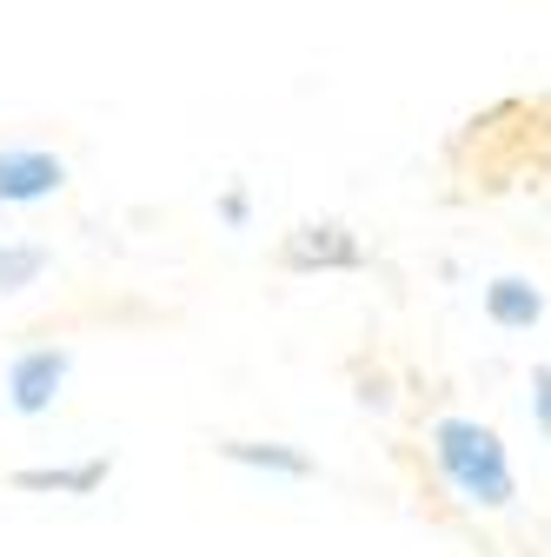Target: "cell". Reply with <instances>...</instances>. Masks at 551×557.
Instances as JSON below:
<instances>
[{
	"label": "cell",
	"instance_id": "cell-6",
	"mask_svg": "<svg viewBox=\"0 0 551 557\" xmlns=\"http://www.w3.org/2000/svg\"><path fill=\"white\" fill-rule=\"evenodd\" d=\"M220 458L253 465V471H280V478H313L319 471L299 445H280V438H220Z\"/></svg>",
	"mask_w": 551,
	"mask_h": 557
},
{
	"label": "cell",
	"instance_id": "cell-1",
	"mask_svg": "<svg viewBox=\"0 0 551 557\" xmlns=\"http://www.w3.org/2000/svg\"><path fill=\"white\" fill-rule=\"evenodd\" d=\"M432 465L452 492L478 511H505L518 498V478H512V458H505V438L478 418H439L432 425Z\"/></svg>",
	"mask_w": 551,
	"mask_h": 557
},
{
	"label": "cell",
	"instance_id": "cell-3",
	"mask_svg": "<svg viewBox=\"0 0 551 557\" xmlns=\"http://www.w3.org/2000/svg\"><path fill=\"white\" fill-rule=\"evenodd\" d=\"M280 265L286 272H359L366 265V246L339 226V220H319V226H293L280 239Z\"/></svg>",
	"mask_w": 551,
	"mask_h": 557
},
{
	"label": "cell",
	"instance_id": "cell-4",
	"mask_svg": "<svg viewBox=\"0 0 551 557\" xmlns=\"http://www.w3.org/2000/svg\"><path fill=\"white\" fill-rule=\"evenodd\" d=\"M66 186V160L47 147H0V206H40Z\"/></svg>",
	"mask_w": 551,
	"mask_h": 557
},
{
	"label": "cell",
	"instance_id": "cell-2",
	"mask_svg": "<svg viewBox=\"0 0 551 557\" xmlns=\"http://www.w3.org/2000/svg\"><path fill=\"white\" fill-rule=\"evenodd\" d=\"M66 372H74L66 345H27V352H14V359H8V405H14L21 418L53 411V398H60Z\"/></svg>",
	"mask_w": 551,
	"mask_h": 557
},
{
	"label": "cell",
	"instance_id": "cell-8",
	"mask_svg": "<svg viewBox=\"0 0 551 557\" xmlns=\"http://www.w3.org/2000/svg\"><path fill=\"white\" fill-rule=\"evenodd\" d=\"M40 272H47V246H34V239L0 246V293H27Z\"/></svg>",
	"mask_w": 551,
	"mask_h": 557
},
{
	"label": "cell",
	"instance_id": "cell-7",
	"mask_svg": "<svg viewBox=\"0 0 551 557\" xmlns=\"http://www.w3.org/2000/svg\"><path fill=\"white\" fill-rule=\"evenodd\" d=\"M107 471H113V458H87L74 471H14V484L21 492H74V498H87V492L107 484Z\"/></svg>",
	"mask_w": 551,
	"mask_h": 557
},
{
	"label": "cell",
	"instance_id": "cell-9",
	"mask_svg": "<svg viewBox=\"0 0 551 557\" xmlns=\"http://www.w3.org/2000/svg\"><path fill=\"white\" fill-rule=\"evenodd\" d=\"M531 418H538V432L551 438V366H531Z\"/></svg>",
	"mask_w": 551,
	"mask_h": 557
},
{
	"label": "cell",
	"instance_id": "cell-5",
	"mask_svg": "<svg viewBox=\"0 0 551 557\" xmlns=\"http://www.w3.org/2000/svg\"><path fill=\"white\" fill-rule=\"evenodd\" d=\"M486 319H492L499 332H531V325L544 319V293L531 286V278L505 272V278H492V286H486Z\"/></svg>",
	"mask_w": 551,
	"mask_h": 557
},
{
	"label": "cell",
	"instance_id": "cell-10",
	"mask_svg": "<svg viewBox=\"0 0 551 557\" xmlns=\"http://www.w3.org/2000/svg\"><path fill=\"white\" fill-rule=\"evenodd\" d=\"M220 220H226V226H246V193H240V186L220 199Z\"/></svg>",
	"mask_w": 551,
	"mask_h": 557
}]
</instances>
